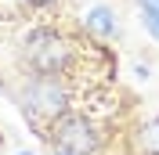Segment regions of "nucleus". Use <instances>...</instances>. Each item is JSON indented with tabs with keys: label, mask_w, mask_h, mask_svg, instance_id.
I'll list each match as a JSON object with an SVG mask.
<instances>
[{
	"label": "nucleus",
	"mask_w": 159,
	"mask_h": 155,
	"mask_svg": "<svg viewBox=\"0 0 159 155\" xmlns=\"http://www.w3.org/2000/svg\"><path fill=\"white\" fill-rule=\"evenodd\" d=\"M80 58V43L58 25H33L18 40V65L33 76H72Z\"/></svg>",
	"instance_id": "nucleus-1"
},
{
	"label": "nucleus",
	"mask_w": 159,
	"mask_h": 155,
	"mask_svg": "<svg viewBox=\"0 0 159 155\" xmlns=\"http://www.w3.org/2000/svg\"><path fill=\"white\" fill-rule=\"evenodd\" d=\"M15 101H18L22 116L36 126V134L43 137V130L51 126V119H58L61 112H69L76 101L69 76H33L22 72L18 87H15Z\"/></svg>",
	"instance_id": "nucleus-2"
},
{
	"label": "nucleus",
	"mask_w": 159,
	"mask_h": 155,
	"mask_svg": "<svg viewBox=\"0 0 159 155\" xmlns=\"http://www.w3.org/2000/svg\"><path fill=\"white\" fill-rule=\"evenodd\" d=\"M43 141L51 148H61V152H72V155H101L105 152V130L98 126L94 116L80 112V108H69L58 119H51V126L43 130Z\"/></svg>",
	"instance_id": "nucleus-3"
},
{
	"label": "nucleus",
	"mask_w": 159,
	"mask_h": 155,
	"mask_svg": "<svg viewBox=\"0 0 159 155\" xmlns=\"http://www.w3.org/2000/svg\"><path fill=\"white\" fill-rule=\"evenodd\" d=\"M80 25L87 29V36L98 40V43H109V40L119 36V18H116V11H112L109 4H94V7H87L83 15H80Z\"/></svg>",
	"instance_id": "nucleus-4"
},
{
	"label": "nucleus",
	"mask_w": 159,
	"mask_h": 155,
	"mask_svg": "<svg viewBox=\"0 0 159 155\" xmlns=\"http://www.w3.org/2000/svg\"><path fill=\"white\" fill-rule=\"evenodd\" d=\"M134 7H138V22L145 25V33L159 43V0H134Z\"/></svg>",
	"instance_id": "nucleus-5"
},
{
	"label": "nucleus",
	"mask_w": 159,
	"mask_h": 155,
	"mask_svg": "<svg viewBox=\"0 0 159 155\" xmlns=\"http://www.w3.org/2000/svg\"><path fill=\"white\" fill-rule=\"evenodd\" d=\"M138 144L145 155H159V116L145 119V123L138 126Z\"/></svg>",
	"instance_id": "nucleus-6"
},
{
	"label": "nucleus",
	"mask_w": 159,
	"mask_h": 155,
	"mask_svg": "<svg viewBox=\"0 0 159 155\" xmlns=\"http://www.w3.org/2000/svg\"><path fill=\"white\" fill-rule=\"evenodd\" d=\"M25 7H33V11H54V7H61L65 0H22Z\"/></svg>",
	"instance_id": "nucleus-7"
},
{
	"label": "nucleus",
	"mask_w": 159,
	"mask_h": 155,
	"mask_svg": "<svg viewBox=\"0 0 159 155\" xmlns=\"http://www.w3.org/2000/svg\"><path fill=\"white\" fill-rule=\"evenodd\" d=\"M51 155H72V152H61V148H51Z\"/></svg>",
	"instance_id": "nucleus-8"
},
{
	"label": "nucleus",
	"mask_w": 159,
	"mask_h": 155,
	"mask_svg": "<svg viewBox=\"0 0 159 155\" xmlns=\"http://www.w3.org/2000/svg\"><path fill=\"white\" fill-rule=\"evenodd\" d=\"M15 155H33V152H15Z\"/></svg>",
	"instance_id": "nucleus-9"
},
{
	"label": "nucleus",
	"mask_w": 159,
	"mask_h": 155,
	"mask_svg": "<svg viewBox=\"0 0 159 155\" xmlns=\"http://www.w3.org/2000/svg\"><path fill=\"white\" fill-rule=\"evenodd\" d=\"M0 141H4V137H0Z\"/></svg>",
	"instance_id": "nucleus-10"
}]
</instances>
